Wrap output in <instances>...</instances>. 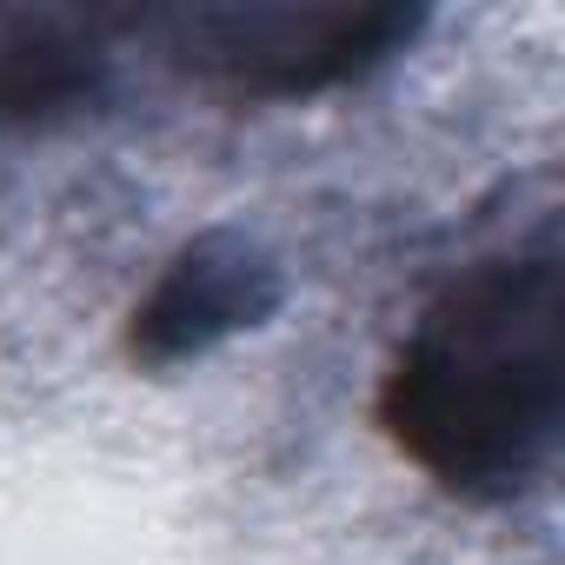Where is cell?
<instances>
[{
	"mask_svg": "<svg viewBox=\"0 0 565 565\" xmlns=\"http://www.w3.org/2000/svg\"><path fill=\"white\" fill-rule=\"evenodd\" d=\"M386 439L446 492L512 499L558 433V253L472 259L380 380Z\"/></svg>",
	"mask_w": 565,
	"mask_h": 565,
	"instance_id": "6da1fadb",
	"label": "cell"
},
{
	"mask_svg": "<svg viewBox=\"0 0 565 565\" xmlns=\"http://www.w3.org/2000/svg\"><path fill=\"white\" fill-rule=\"evenodd\" d=\"M406 28L399 8H226L180 28V61L233 94H313L380 61Z\"/></svg>",
	"mask_w": 565,
	"mask_h": 565,
	"instance_id": "7a4b0ae2",
	"label": "cell"
},
{
	"mask_svg": "<svg viewBox=\"0 0 565 565\" xmlns=\"http://www.w3.org/2000/svg\"><path fill=\"white\" fill-rule=\"evenodd\" d=\"M100 74V41L54 14H0V127L81 100Z\"/></svg>",
	"mask_w": 565,
	"mask_h": 565,
	"instance_id": "3957f363",
	"label": "cell"
}]
</instances>
